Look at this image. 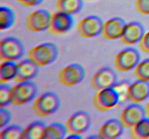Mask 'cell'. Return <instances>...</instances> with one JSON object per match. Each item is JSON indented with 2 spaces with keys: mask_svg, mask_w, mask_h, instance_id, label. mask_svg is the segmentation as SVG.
<instances>
[{
  "mask_svg": "<svg viewBox=\"0 0 149 139\" xmlns=\"http://www.w3.org/2000/svg\"><path fill=\"white\" fill-rule=\"evenodd\" d=\"M58 56V49L53 43H43L32 48L29 58L38 66L45 67L55 62Z\"/></svg>",
  "mask_w": 149,
  "mask_h": 139,
  "instance_id": "cell-1",
  "label": "cell"
},
{
  "mask_svg": "<svg viewBox=\"0 0 149 139\" xmlns=\"http://www.w3.org/2000/svg\"><path fill=\"white\" fill-rule=\"evenodd\" d=\"M61 106V99L57 94L52 91L44 93L33 102L32 108L38 117H45L53 114Z\"/></svg>",
  "mask_w": 149,
  "mask_h": 139,
  "instance_id": "cell-2",
  "label": "cell"
},
{
  "mask_svg": "<svg viewBox=\"0 0 149 139\" xmlns=\"http://www.w3.org/2000/svg\"><path fill=\"white\" fill-rule=\"evenodd\" d=\"M38 87L35 83L31 81L17 83L12 90L11 104L22 106L31 101L36 97Z\"/></svg>",
  "mask_w": 149,
  "mask_h": 139,
  "instance_id": "cell-3",
  "label": "cell"
},
{
  "mask_svg": "<svg viewBox=\"0 0 149 139\" xmlns=\"http://www.w3.org/2000/svg\"><path fill=\"white\" fill-rule=\"evenodd\" d=\"M24 45L15 37H7L0 43V59L4 61H15L24 55Z\"/></svg>",
  "mask_w": 149,
  "mask_h": 139,
  "instance_id": "cell-4",
  "label": "cell"
},
{
  "mask_svg": "<svg viewBox=\"0 0 149 139\" xmlns=\"http://www.w3.org/2000/svg\"><path fill=\"white\" fill-rule=\"evenodd\" d=\"M93 104L98 111H106L116 107L121 103L119 93L114 87L97 91L93 97Z\"/></svg>",
  "mask_w": 149,
  "mask_h": 139,
  "instance_id": "cell-5",
  "label": "cell"
},
{
  "mask_svg": "<svg viewBox=\"0 0 149 139\" xmlns=\"http://www.w3.org/2000/svg\"><path fill=\"white\" fill-rule=\"evenodd\" d=\"M141 54L136 49L126 48L121 51L115 57V67L121 72H128L136 67L141 62Z\"/></svg>",
  "mask_w": 149,
  "mask_h": 139,
  "instance_id": "cell-6",
  "label": "cell"
},
{
  "mask_svg": "<svg viewBox=\"0 0 149 139\" xmlns=\"http://www.w3.org/2000/svg\"><path fill=\"white\" fill-rule=\"evenodd\" d=\"M85 77V70L81 65L73 63L63 68L58 74V81L64 86L71 87L80 83Z\"/></svg>",
  "mask_w": 149,
  "mask_h": 139,
  "instance_id": "cell-7",
  "label": "cell"
},
{
  "mask_svg": "<svg viewBox=\"0 0 149 139\" xmlns=\"http://www.w3.org/2000/svg\"><path fill=\"white\" fill-rule=\"evenodd\" d=\"M118 83V75L112 68L103 67L95 73L91 79V87L96 91L112 88Z\"/></svg>",
  "mask_w": 149,
  "mask_h": 139,
  "instance_id": "cell-8",
  "label": "cell"
},
{
  "mask_svg": "<svg viewBox=\"0 0 149 139\" xmlns=\"http://www.w3.org/2000/svg\"><path fill=\"white\" fill-rule=\"evenodd\" d=\"M91 117L85 111H78L73 114L65 122L68 134L81 135L90 129L91 126Z\"/></svg>",
  "mask_w": 149,
  "mask_h": 139,
  "instance_id": "cell-9",
  "label": "cell"
},
{
  "mask_svg": "<svg viewBox=\"0 0 149 139\" xmlns=\"http://www.w3.org/2000/svg\"><path fill=\"white\" fill-rule=\"evenodd\" d=\"M52 14L47 10H38L27 16L26 25L33 33H40L48 30Z\"/></svg>",
  "mask_w": 149,
  "mask_h": 139,
  "instance_id": "cell-10",
  "label": "cell"
},
{
  "mask_svg": "<svg viewBox=\"0 0 149 139\" xmlns=\"http://www.w3.org/2000/svg\"><path fill=\"white\" fill-rule=\"evenodd\" d=\"M103 23V20L98 16H87L79 22L77 31L81 37L92 39L101 34Z\"/></svg>",
  "mask_w": 149,
  "mask_h": 139,
  "instance_id": "cell-11",
  "label": "cell"
},
{
  "mask_svg": "<svg viewBox=\"0 0 149 139\" xmlns=\"http://www.w3.org/2000/svg\"><path fill=\"white\" fill-rule=\"evenodd\" d=\"M146 117V109L141 104L132 103L122 110L119 120L125 128H132Z\"/></svg>",
  "mask_w": 149,
  "mask_h": 139,
  "instance_id": "cell-12",
  "label": "cell"
},
{
  "mask_svg": "<svg viewBox=\"0 0 149 139\" xmlns=\"http://www.w3.org/2000/svg\"><path fill=\"white\" fill-rule=\"evenodd\" d=\"M74 25V18L71 14L57 11L52 14L48 30L55 35L66 33Z\"/></svg>",
  "mask_w": 149,
  "mask_h": 139,
  "instance_id": "cell-13",
  "label": "cell"
},
{
  "mask_svg": "<svg viewBox=\"0 0 149 139\" xmlns=\"http://www.w3.org/2000/svg\"><path fill=\"white\" fill-rule=\"evenodd\" d=\"M127 23L121 17H113L103 23L101 35L109 41L120 39Z\"/></svg>",
  "mask_w": 149,
  "mask_h": 139,
  "instance_id": "cell-14",
  "label": "cell"
},
{
  "mask_svg": "<svg viewBox=\"0 0 149 139\" xmlns=\"http://www.w3.org/2000/svg\"><path fill=\"white\" fill-rule=\"evenodd\" d=\"M145 33V28L142 23L138 21L130 22L127 23L120 40L125 44L134 45L139 43Z\"/></svg>",
  "mask_w": 149,
  "mask_h": 139,
  "instance_id": "cell-15",
  "label": "cell"
},
{
  "mask_svg": "<svg viewBox=\"0 0 149 139\" xmlns=\"http://www.w3.org/2000/svg\"><path fill=\"white\" fill-rule=\"evenodd\" d=\"M149 97V82L137 80L130 84L127 98L131 103L141 104Z\"/></svg>",
  "mask_w": 149,
  "mask_h": 139,
  "instance_id": "cell-16",
  "label": "cell"
},
{
  "mask_svg": "<svg viewBox=\"0 0 149 139\" xmlns=\"http://www.w3.org/2000/svg\"><path fill=\"white\" fill-rule=\"evenodd\" d=\"M39 66H38L31 59L29 58L23 59L17 64V74L14 81L16 83L31 81L36 78L39 73Z\"/></svg>",
  "mask_w": 149,
  "mask_h": 139,
  "instance_id": "cell-17",
  "label": "cell"
},
{
  "mask_svg": "<svg viewBox=\"0 0 149 139\" xmlns=\"http://www.w3.org/2000/svg\"><path fill=\"white\" fill-rule=\"evenodd\" d=\"M125 128L119 119H110L100 127L98 135L103 139L119 138L123 134Z\"/></svg>",
  "mask_w": 149,
  "mask_h": 139,
  "instance_id": "cell-18",
  "label": "cell"
},
{
  "mask_svg": "<svg viewBox=\"0 0 149 139\" xmlns=\"http://www.w3.org/2000/svg\"><path fill=\"white\" fill-rule=\"evenodd\" d=\"M83 1L84 0H57L55 8L57 11L73 15L82 10Z\"/></svg>",
  "mask_w": 149,
  "mask_h": 139,
  "instance_id": "cell-19",
  "label": "cell"
},
{
  "mask_svg": "<svg viewBox=\"0 0 149 139\" xmlns=\"http://www.w3.org/2000/svg\"><path fill=\"white\" fill-rule=\"evenodd\" d=\"M46 127V124L44 122H33L24 129L21 139L42 138Z\"/></svg>",
  "mask_w": 149,
  "mask_h": 139,
  "instance_id": "cell-20",
  "label": "cell"
},
{
  "mask_svg": "<svg viewBox=\"0 0 149 139\" xmlns=\"http://www.w3.org/2000/svg\"><path fill=\"white\" fill-rule=\"evenodd\" d=\"M68 134L65 125L61 122H54L46 127L43 139H62Z\"/></svg>",
  "mask_w": 149,
  "mask_h": 139,
  "instance_id": "cell-21",
  "label": "cell"
},
{
  "mask_svg": "<svg viewBox=\"0 0 149 139\" xmlns=\"http://www.w3.org/2000/svg\"><path fill=\"white\" fill-rule=\"evenodd\" d=\"M17 64L14 61H4L0 65V82L6 83L14 80L17 74Z\"/></svg>",
  "mask_w": 149,
  "mask_h": 139,
  "instance_id": "cell-22",
  "label": "cell"
},
{
  "mask_svg": "<svg viewBox=\"0 0 149 139\" xmlns=\"http://www.w3.org/2000/svg\"><path fill=\"white\" fill-rule=\"evenodd\" d=\"M16 16L14 11L8 7H1L0 8V29L7 30L14 25Z\"/></svg>",
  "mask_w": 149,
  "mask_h": 139,
  "instance_id": "cell-23",
  "label": "cell"
},
{
  "mask_svg": "<svg viewBox=\"0 0 149 139\" xmlns=\"http://www.w3.org/2000/svg\"><path fill=\"white\" fill-rule=\"evenodd\" d=\"M131 136L135 139L149 138V117H146L131 128Z\"/></svg>",
  "mask_w": 149,
  "mask_h": 139,
  "instance_id": "cell-24",
  "label": "cell"
},
{
  "mask_svg": "<svg viewBox=\"0 0 149 139\" xmlns=\"http://www.w3.org/2000/svg\"><path fill=\"white\" fill-rule=\"evenodd\" d=\"M24 129L17 125L7 127L0 132V139H21Z\"/></svg>",
  "mask_w": 149,
  "mask_h": 139,
  "instance_id": "cell-25",
  "label": "cell"
},
{
  "mask_svg": "<svg viewBox=\"0 0 149 139\" xmlns=\"http://www.w3.org/2000/svg\"><path fill=\"white\" fill-rule=\"evenodd\" d=\"M137 80L149 82V58L141 61L134 69Z\"/></svg>",
  "mask_w": 149,
  "mask_h": 139,
  "instance_id": "cell-26",
  "label": "cell"
},
{
  "mask_svg": "<svg viewBox=\"0 0 149 139\" xmlns=\"http://www.w3.org/2000/svg\"><path fill=\"white\" fill-rule=\"evenodd\" d=\"M12 90L13 87L6 83H1L0 85V106L5 107L11 104Z\"/></svg>",
  "mask_w": 149,
  "mask_h": 139,
  "instance_id": "cell-27",
  "label": "cell"
},
{
  "mask_svg": "<svg viewBox=\"0 0 149 139\" xmlns=\"http://www.w3.org/2000/svg\"><path fill=\"white\" fill-rule=\"evenodd\" d=\"M135 8L141 14H149V0H135Z\"/></svg>",
  "mask_w": 149,
  "mask_h": 139,
  "instance_id": "cell-28",
  "label": "cell"
},
{
  "mask_svg": "<svg viewBox=\"0 0 149 139\" xmlns=\"http://www.w3.org/2000/svg\"><path fill=\"white\" fill-rule=\"evenodd\" d=\"M12 118V114L10 111L4 107L0 109V128H4L8 125Z\"/></svg>",
  "mask_w": 149,
  "mask_h": 139,
  "instance_id": "cell-29",
  "label": "cell"
},
{
  "mask_svg": "<svg viewBox=\"0 0 149 139\" xmlns=\"http://www.w3.org/2000/svg\"><path fill=\"white\" fill-rule=\"evenodd\" d=\"M140 47L143 52L149 53V31L146 32L139 42Z\"/></svg>",
  "mask_w": 149,
  "mask_h": 139,
  "instance_id": "cell-30",
  "label": "cell"
},
{
  "mask_svg": "<svg viewBox=\"0 0 149 139\" xmlns=\"http://www.w3.org/2000/svg\"><path fill=\"white\" fill-rule=\"evenodd\" d=\"M15 1L26 7H34L42 3L44 0H15Z\"/></svg>",
  "mask_w": 149,
  "mask_h": 139,
  "instance_id": "cell-31",
  "label": "cell"
},
{
  "mask_svg": "<svg viewBox=\"0 0 149 139\" xmlns=\"http://www.w3.org/2000/svg\"><path fill=\"white\" fill-rule=\"evenodd\" d=\"M81 135H79V134H68V136L65 137V138L68 139H71V138H74V139H79L81 138Z\"/></svg>",
  "mask_w": 149,
  "mask_h": 139,
  "instance_id": "cell-32",
  "label": "cell"
},
{
  "mask_svg": "<svg viewBox=\"0 0 149 139\" xmlns=\"http://www.w3.org/2000/svg\"><path fill=\"white\" fill-rule=\"evenodd\" d=\"M146 117H149V101L147 103V104L146 105Z\"/></svg>",
  "mask_w": 149,
  "mask_h": 139,
  "instance_id": "cell-33",
  "label": "cell"
},
{
  "mask_svg": "<svg viewBox=\"0 0 149 139\" xmlns=\"http://www.w3.org/2000/svg\"><path fill=\"white\" fill-rule=\"evenodd\" d=\"M84 1H91V0H84Z\"/></svg>",
  "mask_w": 149,
  "mask_h": 139,
  "instance_id": "cell-34",
  "label": "cell"
}]
</instances>
